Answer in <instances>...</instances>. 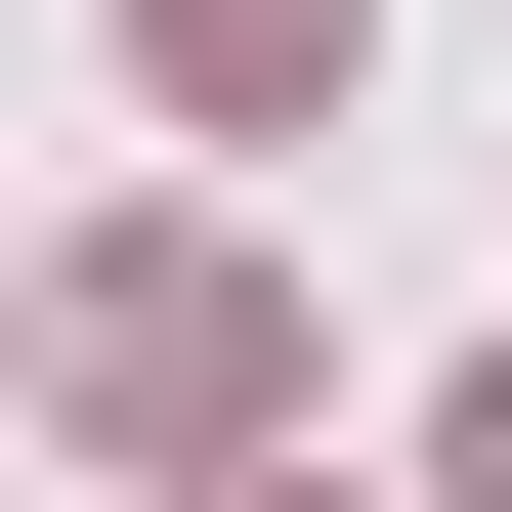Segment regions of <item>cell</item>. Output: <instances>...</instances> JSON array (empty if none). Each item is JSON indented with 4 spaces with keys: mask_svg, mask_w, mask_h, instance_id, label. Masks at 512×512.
Returning <instances> with one entry per match:
<instances>
[{
    "mask_svg": "<svg viewBox=\"0 0 512 512\" xmlns=\"http://www.w3.org/2000/svg\"><path fill=\"white\" fill-rule=\"evenodd\" d=\"M43 384H86V427H256V256H86Z\"/></svg>",
    "mask_w": 512,
    "mask_h": 512,
    "instance_id": "obj_1",
    "label": "cell"
},
{
    "mask_svg": "<svg viewBox=\"0 0 512 512\" xmlns=\"http://www.w3.org/2000/svg\"><path fill=\"white\" fill-rule=\"evenodd\" d=\"M128 43H171L214 128H342V43H384V0H128Z\"/></svg>",
    "mask_w": 512,
    "mask_h": 512,
    "instance_id": "obj_2",
    "label": "cell"
},
{
    "mask_svg": "<svg viewBox=\"0 0 512 512\" xmlns=\"http://www.w3.org/2000/svg\"><path fill=\"white\" fill-rule=\"evenodd\" d=\"M427 470H470V512H512V384H470V427H427Z\"/></svg>",
    "mask_w": 512,
    "mask_h": 512,
    "instance_id": "obj_3",
    "label": "cell"
}]
</instances>
